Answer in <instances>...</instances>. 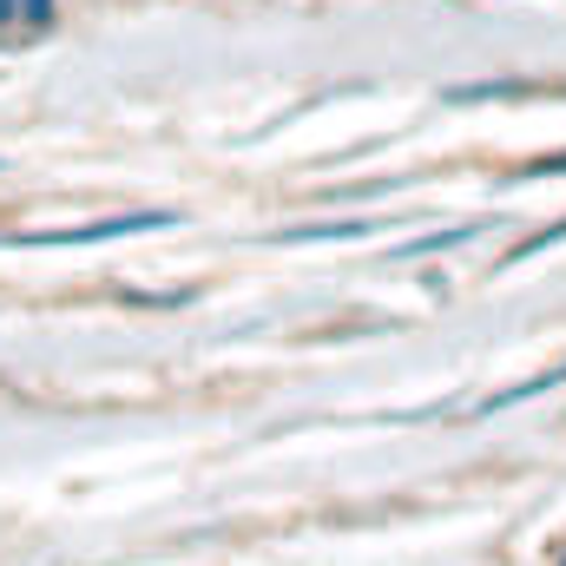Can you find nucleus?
<instances>
[{
  "label": "nucleus",
  "instance_id": "4",
  "mask_svg": "<svg viewBox=\"0 0 566 566\" xmlns=\"http://www.w3.org/2000/svg\"><path fill=\"white\" fill-rule=\"evenodd\" d=\"M7 20H20V0H0V27H7Z\"/></svg>",
  "mask_w": 566,
  "mask_h": 566
},
{
  "label": "nucleus",
  "instance_id": "1",
  "mask_svg": "<svg viewBox=\"0 0 566 566\" xmlns=\"http://www.w3.org/2000/svg\"><path fill=\"white\" fill-rule=\"evenodd\" d=\"M171 211H133V218H99L80 231H40V238H13V244H99V238H133V231H165Z\"/></svg>",
  "mask_w": 566,
  "mask_h": 566
},
{
  "label": "nucleus",
  "instance_id": "3",
  "mask_svg": "<svg viewBox=\"0 0 566 566\" xmlns=\"http://www.w3.org/2000/svg\"><path fill=\"white\" fill-rule=\"evenodd\" d=\"M20 20L27 27H53V0H20Z\"/></svg>",
  "mask_w": 566,
  "mask_h": 566
},
{
  "label": "nucleus",
  "instance_id": "2",
  "mask_svg": "<svg viewBox=\"0 0 566 566\" xmlns=\"http://www.w3.org/2000/svg\"><path fill=\"white\" fill-rule=\"evenodd\" d=\"M461 238H474V231H468V224H461V231H434V238H416V244H402L396 258H428V251H448V244H461Z\"/></svg>",
  "mask_w": 566,
  "mask_h": 566
}]
</instances>
